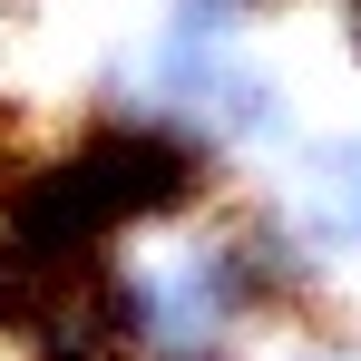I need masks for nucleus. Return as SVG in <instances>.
<instances>
[{
	"label": "nucleus",
	"mask_w": 361,
	"mask_h": 361,
	"mask_svg": "<svg viewBox=\"0 0 361 361\" xmlns=\"http://www.w3.org/2000/svg\"><path fill=\"white\" fill-rule=\"evenodd\" d=\"M68 157L118 205V225H176L215 185V137L185 127L176 108H98V118L68 137Z\"/></svg>",
	"instance_id": "f257e3e1"
},
{
	"label": "nucleus",
	"mask_w": 361,
	"mask_h": 361,
	"mask_svg": "<svg viewBox=\"0 0 361 361\" xmlns=\"http://www.w3.org/2000/svg\"><path fill=\"white\" fill-rule=\"evenodd\" d=\"M293 361H361V352H342V342H312V352H293Z\"/></svg>",
	"instance_id": "f03ea898"
}]
</instances>
